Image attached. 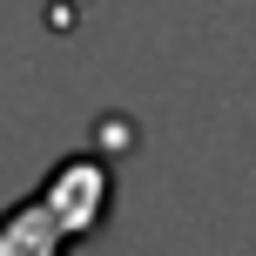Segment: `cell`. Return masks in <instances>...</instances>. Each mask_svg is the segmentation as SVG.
<instances>
[{"label": "cell", "mask_w": 256, "mask_h": 256, "mask_svg": "<svg viewBox=\"0 0 256 256\" xmlns=\"http://www.w3.org/2000/svg\"><path fill=\"white\" fill-rule=\"evenodd\" d=\"M0 256H74V236L27 196V202L0 209Z\"/></svg>", "instance_id": "7a4b0ae2"}, {"label": "cell", "mask_w": 256, "mask_h": 256, "mask_svg": "<svg viewBox=\"0 0 256 256\" xmlns=\"http://www.w3.org/2000/svg\"><path fill=\"white\" fill-rule=\"evenodd\" d=\"M34 202L48 209L74 243H88L108 222V209H115V168H108L102 155H68V162H54L48 176H40Z\"/></svg>", "instance_id": "6da1fadb"}]
</instances>
